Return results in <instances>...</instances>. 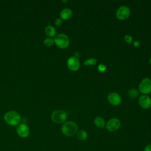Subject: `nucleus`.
Here are the masks:
<instances>
[{"label":"nucleus","instance_id":"9b49d317","mask_svg":"<svg viewBox=\"0 0 151 151\" xmlns=\"http://www.w3.org/2000/svg\"><path fill=\"white\" fill-rule=\"evenodd\" d=\"M139 104L141 107L147 109L151 107V98L147 95L141 96L138 100Z\"/></svg>","mask_w":151,"mask_h":151},{"label":"nucleus","instance_id":"412c9836","mask_svg":"<svg viewBox=\"0 0 151 151\" xmlns=\"http://www.w3.org/2000/svg\"><path fill=\"white\" fill-rule=\"evenodd\" d=\"M63 22V19H61L60 18H57V19H55L54 23L57 26H60L61 25Z\"/></svg>","mask_w":151,"mask_h":151},{"label":"nucleus","instance_id":"39448f33","mask_svg":"<svg viewBox=\"0 0 151 151\" xmlns=\"http://www.w3.org/2000/svg\"><path fill=\"white\" fill-rule=\"evenodd\" d=\"M139 89L145 95L151 93V79L145 78L142 80L139 86Z\"/></svg>","mask_w":151,"mask_h":151},{"label":"nucleus","instance_id":"9d476101","mask_svg":"<svg viewBox=\"0 0 151 151\" xmlns=\"http://www.w3.org/2000/svg\"><path fill=\"white\" fill-rule=\"evenodd\" d=\"M107 100L113 106H118L122 102V97L118 93L112 92L109 94Z\"/></svg>","mask_w":151,"mask_h":151},{"label":"nucleus","instance_id":"1a4fd4ad","mask_svg":"<svg viewBox=\"0 0 151 151\" xmlns=\"http://www.w3.org/2000/svg\"><path fill=\"white\" fill-rule=\"evenodd\" d=\"M16 130L18 135L22 138L27 137L29 134V128L25 123L19 124Z\"/></svg>","mask_w":151,"mask_h":151},{"label":"nucleus","instance_id":"a211bd4d","mask_svg":"<svg viewBox=\"0 0 151 151\" xmlns=\"http://www.w3.org/2000/svg\"><path fill=\"white\" fill-rule=\"evenodd\" d=\"M44 44L47 47H51L54 44V40L51 37H48L44 40Z\"/></svg>","mask_w":151,"mask_h":151},{"label":"nucleus","instance_id":"f03ea898","mask_svg":"<svg viewBox=\"0 0 151 151\" xmlns=\"http://www.w3.org/2000/svg\"><path fill=\"white\" fill-rule=\"evenodd\" d=\"M4 119L8 124L12 126L18 125L21 119L20 114L15 111L6 112L4 116Z\"/></svg>","mask_w":151,"mask_h":151},{"label":"nucleus","instance_id":"6ab92c4d","mask_svg":"<svg viewBox=\"0 0 151 151\" xmlns=\"http://www.w3.org/2000/svg\"><path fill=\"white\" fill-rule=\"evenodd\" d=\"M106 68H107L106 65H104V64H99V65H98V67H97L98 70H99L100 72H102V73H103V72H104V71H106Z\"/></svg>","mask_w":151,"mask_h":151},{"label":"nucleus","instance_id":"423d86ee","mask_svg":"<svg viewBox=\"0 0 151 151\" xmlns=\"http://www.w3.org/2000/svg\"><path fill=\"white\" fill-rule=\"evenodd\" d=\"M130 14V9L126 6H120L116 11V17L119 20H125L129 18Z\"/></svg>","mask_w":151,"mask_h":151},{"label":"nucleus","instance_id":"dca6fc26","mask_svg":"<svg viewBox=\"0 0 151 151\" xmlns=\"http://www.w3.org/2000/svg\"><path fill=\"white\" fill-rule=\"evenodd\" d=\"M139 95V91L137 90L134 88H132L128 91V96L131 99H134L137 97Z\"/></svg>","mask_w":151,"mask_h":151},{"label":"nucleus","instance_id":"f3484780","mask_svg":"<svg viewBox=\"0 0 151 151\" xmlns=\"http://www.w3.org/2000/svg\"><path fill=\"white\" fill-rule=\"evenodd\" d=\"M97 59L94 58H91L87 59L84 61V64L86 65H93L97 63Z\"/></svg>","mask_w":151,"mask_h":151},{"label":"nucleus","instance_id":"f257e3e1","mask_svg":"<svg viewBox=\"0 0 151 151\" xmlns=\"http://www.w3.org/2000/svg\"><path fill=\"white\" fill-rule=\"evenodd\" d=\"M63 134L67 137H71L77 134L78 131L77 124L73 121H67L61 126Z\"/></svg>","mask_w":151,"mask_h":151},{"label":"nucleus","instance_id":"aec40b11","mask_svg":"<svg viewBox=\"0 0 151 151\" xmlns=\"http://www.w3.org/2000/svg\"><path fill=\"white\" fill-rule=\"evenodd\" d=\"M124 40L128 44H131L133 41V38L130 35H126L124 37Z\"/></svg>","mask_w":151,"mask_h":151},{"label":"nucleus","instance_id":"20e7f679","mask_svg":"<svg viewBox=\"0 0 151 151\" xmlns=\"http://www.w3.org/2000/svg\"><path fill=\"white\" fill-rule=\"evenodd\" d=\"M51 118L56 123H62L66 120L67 114L63 110H56L52 112Z\"/></svg>","mask_w":151,"mask_h":151},{"label":"nucleus","instance_id":"6e6552de","mask_svg":"<svg viewBox=\"0 0 151 151\" xmlns=\"http://www.w3.org/2000/svg\"><path fill=\"white\" fill-rule=\"evenodd\" d=\"M67 64L68 68L73 71H76L80 68V63L78 58L76 56L70 57L67 61Z\"/></svg>","mask_w":151,"mask_h":151},{"label":"nucleus","instance_id":"ddd939ff","mask_svg":"<svg viewBox=\"0 0 151 151\" xmlns=\"http://www.w3.org/2000/svg\"><path fill=\"white\" fill-rule=\"evenodd\" d=\"M45 32L46 35H48L49 37H52L55 35L56 30L54 26L49 25L45 27Z\"/></svg>","mask_w":151,"mask_h":151},{"label":"nucleus","instance_id":"5701e85b","mask_svg":"<svg viewBox=\"0 0 151 151\" xmlns=\"http://www.w3.org/2000/svg\"><path fill=\"white\" fill-rule=\"evenodd\" d=\"M133 45L136 47H137L140 45V41H135L134 42H133Z\"/></svg>","mask_w":151,"mask_h":151},{"label":"nucleus","instance_id":"7ed1b4c3","mask_svg":"<svg viewBox=\"0 0 151 151\" xmlns=\"http://www.w3.org/2000/svg\"><path fill=\"white\" fill-rule=\"evenodd\" d=\"M54 40V43L57 45V46L61 49L66 48L70 44V40L68 36L63 33L57 34Z\"/></svg>","mask_w":151,"mask_h":151},{"label":"nucleus","instance_id":"393cba45","mask_svg":"<svg viewBox=\"0 0 151 151\" xmlns=\"http://www.w3.org/2000/svg\"><path fill=\"white\" fill-rule=\"evenodd\" d=\"M62 2H67V1H63Z\"/></svg>","mask_w":151,"mask_h":151},{"label":"nucleus","instance_id":"f8f14e48","mask_svg":"<svg viewBox=\"0 0 151 151\" xmlns=\"http://www.w3.org/2000/svg\"><path fill=\"white\" fill-rule=\"evenodd\" d=\"M72 14H73V12L71 9L68 8H65L61 11L60 16L61 19L67 20L71 17Z\"/></svg>","mask_w":151,"mask_h":151},{"label":"nucleus","instance_id":"b1692460","mask_svg":"<svg viewBox=\"0 0 151 151\" xmlns=\"http://www.w3.org/2000/svg\"><path fill=\"white\" fill-rule=\"evenodd\" d=\"M149 62H150V64H151V57L150 58V60H149Z\"/></svg>","mask_w":151,"mask_h":151},{"label":"nucleus","instance_id":"2eb2a0df","mask_svg":"<svg viewBox=\"0 0 151 151\" xmlns=\"http://www.w3.org/2000/svg\"><path fill=\"white\" fill-rule=\"evenodd\" d=\"M88 137L87 133L84 130H80L77 133V138L81 141H84L87 139Z\"/></svg>","mask_w":151,"mask_h":151},{"label":"nucleus","instance_id":"4468645a","mask_svg":"<svg viewBox=\"0 0 151 151\" xmlns=\"http://www.w3.org/2000/svg\"><path fill=\"white\" fill-rule=\"evenodd\" d=\"M94 124L96 125V126H97V127L100 128V129H103L106 126V124H105V122H104V119L102 117H99V116L96 117L94 119Z\"/></svg>","mask_w":151,"mask_h":151},{"label":"nucleus","instance_id":"0eeeda50","mask_svg":"<svg viewBox=\"0 0 151 151\" xmlns=\"http://www.w3.org/2000/svg\"><path fill=\"white\" fill-rule=\"evenodd\" d=\"M121 125L120 121L117 118H112L110 119L106 123V129L111 132H115L117 130Z\"/></svg>","mask_w":151,"mask_h":151},{"label":"nucleus","instance_id":"4be33fe9","mask_svg":"<svg viewBox=\"0 0 151 151\" xmlns=\"http://www.w3.org/2000/svg\"><path fill=\"white\" fill-rule=\"evenodd\" d=\"M143 151H151V144L146 145L145 146Z\"/></svg>","mask_w":151,"mask_h":151}]
</instances>
